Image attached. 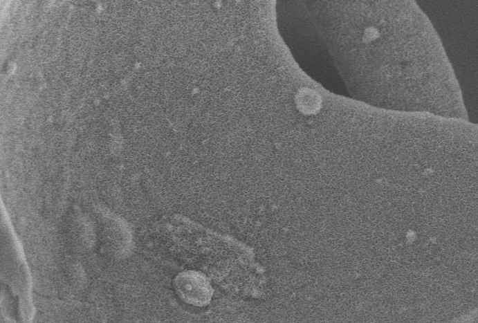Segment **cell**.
<instances>
[{
    "label": "cell",
    "instance_id": "1",
    "mask_svg": "<svg viewBox=\"0 0 478 323\" xmlns=\"http://www.w3.org/2000/svg\"><path fill=\"white\" fill-rule=\"evenodd\" d=\"M174 288L179 298L194 306H205L210 302L213 289L208 277L201 270H187L174 278Z\"/></svg>",
    "mask_w": 478,
    "mask_h": 323
}]
</instances>
